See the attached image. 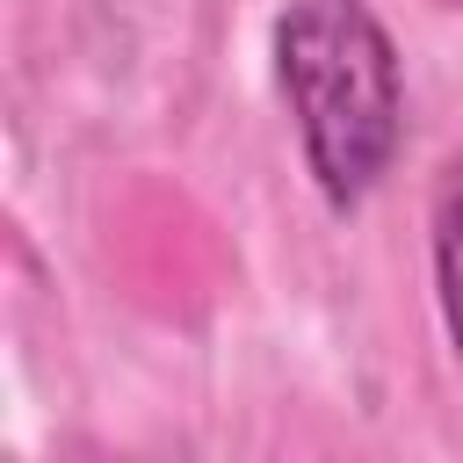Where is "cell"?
<instances>
[{
    "instance_id": "6da1fadb",
    "label": "cell",
    "mask_w": 463,
    "mask_h": 463,
    "mask_svg": "<svg viewBox=\"0 0 463 463\" xmlns=\"http://www.w3.org/2000/svg\"><path fill=\"white\" fill-rule=\"evenodd\" d=\"M275 80L318 195L354 210L405 145V72L391 29L369 0H289L275 14Z\"/></svg>"
},
{
    "instance_id": "7a4b0ae2",
    "label": "cell",
    "mask_w": 463,
    "mask_h": 463,
    "mask_svg": "<svg viewBox=\"0 0 463 463\" xmlns=\"http://www.w3.org/2000/svg\"><path fill=\"white\" fill-rule=\"evenodd\" d=\"M434 297H441L449 347L463 362V152L434 181Z\"/></svg>"
}]
</instances>
